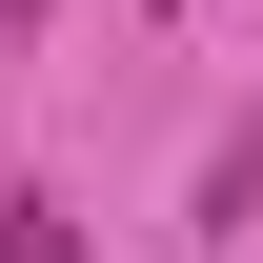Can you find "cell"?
Masks as SVG:
<instances>
[{"mask_svg":"<svg viewBox=\"0 0 263 263\" xmlns=\"http://www.w3.org/2000/svg\"><path fill=\"white\" fill-rule=\"evenodd\" d=\"M202 223H263V122L223 142V162H202Z\"/></svg>","mask_w":263,"mask_h":263,"instance_id":"1","label":"cell"},{"mask_svg":"<svg viewBox=\"0 0 263 263\" xmlns=\"http://www.w3.org/2000/svg\"><path fill=\"white\" fill-rule=\"evenodd\" d=\"M0 263H81V223L61 202H0Z\"/></svg>","mask_w":263,"mask_h":263,"instance_id":"2","label":"cell"}]
</instances>
